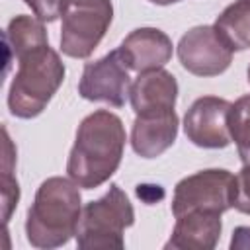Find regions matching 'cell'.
I'll return each instance as SVG.
<instances>
[{
	"instance_id": "1",
	"label": "cell",
	"mask_w": 250,
	"mask_h": 250,
	"mask_svg": "<svg viewBox=\"0 0 250 250\" xmlns=\"http://www.w3.org/2000/svg\"><path fill=\"white\" fill-rule=\"evenodd\" d=\"M125 141V125L115 113L96 109L86 115L76 129L74 145L68 154V178L84 189L100 188L117 172Z\"/></svg>"
},
{
	"instance_id": "2",
	"label": "cell",
	"mask_w": 250,
	"mask_h": 250,
	"mask_svg": "<svg viewBox=\"0 0 250 250\" xmlns=\"http://www.w3.org/2000/svg\"><path fill=\"white\" fill-rule=\"evenodd\" d=\"M78 188V184L62 176L47 178L37 188L25 217V236L31 246L59 248L76 234L82 215Z\"/></svg>"
},
{
	"instance_id": "3",
	"label": "cell",
	"mask_w": 250,
	"mask_h": 250,
	"mask_svg": "<svg viewBox=\"0 0 250 250\" xmlns=\"http://www.w3.org/2000/svg\"><path fill=\"white\" fill-rule=\"evenodd\" d=\"M18 61V70L8 90V109L14 117L33 119L51 102L64 80V62L47 45L37 47Z\"/></svg>"
},
{
	"instance_id": "4",
	"label": "cell",
	"mask_w": 250,
	"mask_h": 250,
	"mask_svg": "<svg viewBox=\"0 0 250 250\" xmlns=\"http://www.w3.org/2000/svg\"><path fill=\"white\" fill-rule=\"evenodd\" d=\"M133 223L135 209L127 193L117 184H111L100 199L82 207L74 238L78 248H123L125 229Z\"/></svg>"
},
{
	"instance_id": "5",
	"label": "cell",
	"mask_w": 250,
	"mask_h": 250,
	"mask_svg": "<svg viewBox=\"0 0 250 250\" xmlns=\"http://www.w3.org/2000/svg\"><path fill=\"white\" fill-rule=\"evenodd\" d=\"M234 174L225 168H207L180 180L172 195V215L188 211L225 213L232 207Z\"/></svg>"
},
{
	"instance_id": "6",
	"label": "cell",
	"mask_w": 250,
	"mask_h": 250,
	"mask_svg": "<svg viewBox=\"0 0 250 250\" xmlns=\"http://www.w3.org/2000/svg\"><path fill=\"white\" fill-rule=\"evenodd\" d=\"M131 84L129 68L119 51L113 49L102 59L84 64L78 82V94L88 102H102L109 104L111 107H123L129 98Z\"/></svg>"
},
{
	"instance_id": "7",
	"label": "cell",
	"mask_w": 250,
	"mask_h": 250,
	"mask_svg": "<svg viewBox=\"0 0 250 250\" xmlns=\"http://www.w3.org/2000/svg\"><path fill=\"white\" fill-rule=\"evenodd\" d=\"M180 64L195 76H219L232 62V51L221 41L213 25H195L188 29L176 47Z\"/></svg>"
},
{
	"instance_id": "8",
	"label": "cell",
	"mask_w": 250,
	"mask_h": 250,
	"mask_svg": "<svg viewBox=\"0 0 250 250\" xmlns=\"http://www.w3.org/2000/svg\"><path fill=\"white\" fill-rule=\"evenodd\" d=\"M113 20L111 8H68L61 21V51L72 59H88Z\"/></svg>"
},
{
	"instance_id": "9",
	"label": "cell",
	"mask_w": 250,
	"mask_h": 250,
	"mask_svg": "<svg viewBox=\"0 0 250 250\" xmlns=\"http://www.w3.org/2000/svg\"><path fill=\"white\" fill-rule=\"evenodd\" d=\"M230 102L217 96L197 98L184 115V133L199 148H225L232 143L229 129Z\"/></svg>"
},
{
	"instance_id": "10",
	"label": "cell",
	"mask_w": 250,
	"mask_h": 250,
	"mask_svg": "<svg viewBox=\"0 0 250 250\" xmlns=\"http://www.w3.org/2000/svg\"><path fill=\"white\" fill-rule=\"evenodd\" d=\"M127 68L133 72H148L164 68L172 59V39L156 27H137L133 29L117 47Z\"/></svg>"
},
{
	"instance_id": "11",
	"label": "cell",
	"mask_w": 250,
	"mask_h": 250,
	"mask_svg": "<svg viewBox=\"0 0 250 250\" xmlns=\"http://www.w3.org/2000/svg\"><path fill=\"white\" fill-rule=\"evenodd\" d=\"M176 109L146 111L135 115L131 129V146L141 158H156L166 152L178 137Z\"/></svg>"
},
{
	"instance_id": "12",
	"label": "cell",
	"mask_w": 250,
	"mask_h": 250,
	"mask_svg": "<svg viewBox=\"0 0 250 250\" xmlns=\"http://www.w3.org/2000/svg\"><path fill=\"white\" fill-rule=\"evenodd\" d=\"M221 213L188 211L176 217V225L164 248L174 250H213L221 238Z\"/></svg>"
},
{
	"instance_id": "13",
	"label": "cell",
	"mask_w": 250,
	"mask_h": 250,
	"mask_svg": "<svg viewBox=\"0 0 250 250\" xmlns=\"http://www.w3.org/2000/svg\"><path fill=\"white\" fill-rule=\"evenodd\" d=\"M176 100H178L176 76L164 68L141 72L129 90V102L135 115L146 113V111L174 109Z\"/></svg>"
},
{
	"instance_id": "14",
	"label": "cell",
	"mask_w": 250,
	"mask_h": 250,
	"mask_svg": "<svg viewBox=\"0 0 250 250\" xmlns=\"http://www.w3.org/2000/svg\"><path fill=\"white\" fill-rule=\"evenodd\" d=\"M221 41L234 53L250 49V0H234L213 23Z\"/></svg>"
},
{
	"instance_id": "15",
	"label": "cell",
	"mask_w": 250,
	"mask_h": 250,
	"mask_svg": "<svg viewBox=\"0 0 250 250\" xmlns=\"http://www.w3.org/2000/svg\"><path fill=\"white\" fill-rule=\"evenodd\" d=\"M47 43H49V35H47L45 25L41 20H37L33 16L20 14L16 18H12L4 31L6 51L12 53L16 59H20L21 55H25L37 47H43Z\"/></svg>"
},
{
	"instance_id": "16",
	"label": "cell",
	"mask_w": 250,
	"mask_h": 250,
	"mask_svg": "<svg viewBox=\"0 0 250 250\" xmlns=\"http://www.w3.org/2000/svg\"><path fill=\"white\" fill-rule=\"evenodd\" d=\"M229 129L242 164L250 166V94L240 96L230 105Z\"/></svg>"
},
{
	"instance_id": "17",
	"label": "cell",
	"mask_w": 250,
	"mask_h": 250,
	"mask_svg": "<svg viewBox=\"0 0 250 250\" xmlns=\"http://www.w3.org/2000/svg\"><path fill=\"white\" fill-rule=\"evenodd\" d=\"M16 160V150L4 129V158H2V205H4V223L10 221L14 207L20 201V186L18 180L12 176V166Z\"/></svg>"
},
{
	"instance_id": "18",
	"label": "cell",
	"mask_w": 250,
	"mask_h": 250,
	"mask_svg": "<svg viewBox=\"0 0 250 250\" xmlns=\"http://www.w3.org/2000/svg\"><path fill=\"white\" fill-rule=\"evenodd\" d=\"M232 207L244 215H250V166L242 164L240 172L234 176Z\"/></svg>"
},
{
	"instance_id": "19",
	"label": "cell",
	"mask_w": 250,
	"mask_h": 250,
	"mask_svg": "<svg viewBox=\"0 0 250 250\" xmlns=\"http://www.w3.org/2000/svg\"><path fill=\"white\" fill-rule=\"evenodd\" d=\"M23 2L31 8L33 16L41 20L43 23H51L62 18L66 4H68V0H23Z\"/></svg>"
},
{
	"instance_id": "20",
	"label": "cell",
	"mask_w": 250,
	"mask_h": 250,
	"mask_svg": "<svg viewBox=\"0 0 250 250\" xmlns=\"http://www.w3.org/2000/svg\"><path fill=\"white\" fill-rule=\"evenodd\" d=\"M230 248H250V227H236L232 232Z\"/></svg>"
},
{
	"instance_id": "21",
	"label": "cell",
	"mask_w": 250,
	"mask_h": 250,
	"mask_svg": "<svg viewBox=\"0 0 250 250\" xmlns=\"http://www.w3.org/2000/svg\"><path fill=\"white\" fill-rule=\"evenodd\" d=\"M150 4H156V6H170V4H176L180 0H148Z\"/></svg>"
},
{
	"instance_id": "22",
	"label": "cell",
	"mask_w": 250,
	"mask_h": 250,
	"mask_svg": "<svg viewBox=\"0 0 250 250\" xmlns=\"http://www.w3.org/2000/svg\"><path fill=\"white\" fill-rule=\"evenodd\" d=\"M248 82H250V66H248Z\"/></svg>"
}]
</instances>
